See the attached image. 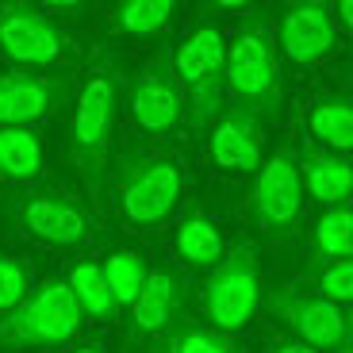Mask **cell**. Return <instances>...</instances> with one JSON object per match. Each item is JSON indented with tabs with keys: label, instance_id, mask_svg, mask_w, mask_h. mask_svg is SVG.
<instances>
[{
	"label": "cell",
	"instance_id": "ba28073f",
	"mask_svg": "<svg viewBox=\"0 0 353 353\" xmlns=\"http://www.w3.org/2000/svg\"><path fill=\"white\" fill-rule=\"evenodd\" d=\"M265 303H269L276 323L288 327L292 334L300 338V345H307V350L330 353V350L350 345V319L334 303L319 300V296H307L300 288H288V284L273 288L265 296Z\"/></svg>",
	"mask_w": 353,
	"mask_h": 353
},
{
	"label": "cell",
	"instance_id": "7a4b0ae2",
	"mask_svg": "<svg viewBox=\"0 0 353 353\" xmlns=\"http://www.w3.org/2000/svg\"><path fill=\"white\" fill-rule=\"evenodd\" d=\"M115 108H119V77L108 62H100L88 70L85 85H81L73 123H70V161L77 165L88 196H100V188H104Z\"/></svg>",
	"mask_w": 353,
	"mask_h": 353
},
{
	"label": "cell",
	"instance_id": "8992f818",
	"mask_svg": "<svg viewBox=\"0 0 353 353\" xmlns=\"http://www.w3.org/2000/svg\"><path fill=\"white\" fill-rule=\"evenodd\" d=\"M185 176L173 158L161 154H127L119 165V203L134 227H158L173 215Z\"/></svg>",
	"mask_w": 353,
	"mask_h": 353
},
{
	"label": "cell",
	"instance_id": "6da1fadb",
	"mask_svg": "<svg viewBox=\"0 0 353 353\" xmlns=\"http://www.w3.org/2000/svg\"><path fill=\"white\" fill-rule=\"evenodd\" d=\"M223 88H230L234 108L250 112L261 127L281 115V73H276L269 12H254L239 35L230 39L223 58Z\"/></svg>",
	"mask_w": 353,
	"mask_h": 353
},
{
	"label": "cell",
	"instance_id": "5bb4252c",
	"mask_svg": "<svg viewBox=\"0 0 353 353\" xmlns=\"http://www.w3.org/2000/svg\"><path fill=\"white\" fill-rule=\"evenodd\" d=\"M181 307H185V281L169 269H154L146 273V284L131 303V334H165L173 323H181Z\"/></svg>",
	"mask_w": 353,
	"mask_h": 353
},
{
	"label": "cell",
	"instance_id": "83f0119b",
	"mask_svg": "<svg viewBox=\"0 0 353 353\" xmlns=\"http://www.w3.org/2000/svg\"><path fill=\"white\" fill-rule=\"evenodd\" d=\"M273 353H315V350H307V345H300V342H281Z\"/></svg>",
	"mask_w": 353,
	"mask_h": 353
},
{
	"label": "cell",
	"instance_id": "4fadbf2b",
	"mask_svg": "<svg viewBox=\"0 0 353 353\" xmlns=\"http://www.w3.org/2000/svg\"><path fill=\"white\" fill-rule=\"evenodd\" d=\"M70 100V81L46 73H0V127H27Z\"/></svg>",
	"mask_w": 353,
	"mask_h": 353
},
{
	"label": "cell",
	"instance_id": "52a82bcc",
	"mask_svg": "<svg viewBox=\"0 0 353 353\" xmlns=\"http://www.w3.org/2000/svg\"><path fill=\"white\" fill-rule=\"evenodd\" d=\"M250 215L261 230L288 239L296 234V223L303 215V185L296 173V154L292 146H281L269 161L257 165V181L250 192Z\"/></svg>",
	"mask_w": 353,
	"mask_h": 353
},
{
	"label": "cell",
	"instance_id": "7402d4cb",
	"mask_svg": "<svg viewBox=\"0 0 353 353\" xmlns=\"http://www.w3.org/2000/svg\"><path fill=\"white\" fill-rule=\"evenodd\" d=\"M311 134L330 150L353 146V108L345 97H327L311 108Z\"/></svg>",
	"mask_w": 353,
	"mask_h": 353
},
{
	"label": "cell",
	"instance_id": "d6986e66",
	"mask_svg": "<svg viewBox=\"0 0 353 353\" xmlns=\"http://www.w3.org/2000/svg\"><path fill=\"white\" fill-rule=\"evenodd\" d=\"M65 284H70L81 315L104 319V323H112V319H115V300H112V292H108L104 273H100L97 261H77L70 269V281H65Z\"/></svg>",
	"mask_w": 353,
	"mask_h": 353
},
{
	"label": "cell",
	"instance_id": "4316f807",
	"mask_svg": "<svg viewBox=\"0 0 353 353\" xmlns=\"http://www.w3.org/2000/svg\"><path fill=\"white\" fill-rule=\"evenodd\" d=\"M330 16H338V23L350 27V23H353V4H350V0H338L334 8H330ZM338 23H334V27H338Z\"/></svg>",
	"mask_w": 353,
	"mask_h": 353
},
{
	"label": "cell",
	"instance_id": "44dd1931",
	"mask_svg": "<svg viewBox=\"0 0 353 353\" xmlns=\"http://www.w3.org/2000/svg\"><path fill=\"white\" fill-rule=\"evenodd\" d=\"M146 353H239V345L227 334L212 327H196V323H173Z\"/></svg>",
	"mask_w": 353,
	"mask_h": 353
},
{
	"label": "cell",
	"instance_id": "30bf717a",
	"mask_svg": "<svg viewBox=\"0 0 353 353\" xmlns=\"http://www.w3.org/2000/svg\"><path fill=\"white\" fill-rule=\"evenodd\" d=\"M65 50V35L43 8L0 4V54L16 65H50Z\"/></svg>",
	"mask_w": 353,
	"mask_h": 353
},
{
	"label": "cell",
	"instance_id": "603a6c76",
	"mask_svg": "<svg viewBox=\"0 0 353 353\" xmlns=\"http://www.w3.org/2000/svg\"><path fill=\"white\" fill-rule=\"evenodd\" d=\"M315 250L323 261H350L353 254V215L350 208H327L315 223Z\"/></svg>",
	"mask_w": 353,
	"mask_h": 353
},
{
	"label": "cell",
	"instance_id": "d4e9b609",
	"mask_svg": "<svg viewBox=\"0 0 353 353\" xmlns=\"http://www.w3.org/2000/svg\"><path fill=\"white\" fill-rule=\"evenodd\" d=\"M311 276H315V288H319L315 296L334 303V307H342L353 296V265L350 261H323L311 269Z\"/></svg>",
	"mask_w": 353,
	"mask_h": 353
},
{
	"label": "cell",
	"instance_id": "484cf974",
	"mask_svg": "<svg viewBox=\"0 0 353 353\" xmlns=\"http://www.w3.org/2000/svg\"><path fill=\"white\" fill-rule=\"evenodd\" d=\"M27 269L16 261V257H8L4 250H0V311H12L16 303L27 300Z\"/></svg>",
	"mask_w": 353,
	"mask_h": 353
},
{
	"label": "cell",
	"instance_id": "9c48e42d",
	"mask_svg": "<svg viewBox=\"0 0 353 353\" xmlns=\"http://www.w3.org/2000/svg\"><path fill=\"white\" fill-rule=\"evenodd\" d=\"M12 212L23 223L27 234L50 242V246L73 250V246H85L92 239V219H88V212L65 192H50V188L23 192L12 203Z\"/></svg>",
	"mask_w": 353,
	"mask_h": 353
},
{
	"label": "cell",
	"instance_id": "3957f363",
	"mask_svg": "<svg viewBox=\"0 0 353 353\" xmlns=\"http://www.w3.org/2000/svg\"><path fill=\"white\" fill-rule=\"evenodd\" d=\"M81 307L65 281H46L27 300L0 315V345L4 350H50L77 334Z\"/></svg>",
	"mask_w": 353,
	"mask_h": 353
},
{
	"label": "cell",
	"instance_id": "ffe728a7",
	"mask_svg": "<svg viewBox=\"0 0 353 353\" xmlns=\"http://www.w3.org/2000/svg\"><path fill=\"white\" fill-rule=\"evenodd\" d=\"M100 273H104V284L115 300V311H119V307H131L134 303V296L142 292L150 269H146L142 254H134V250H115V254H108V261L100 265Z\"/></svg>",
	"mask_w": 353,
	"mask_h": 353
},
{
	"label": "cell",
	"instance_id": "f1b7e54d",
	"mask_svg": "<svg viewBox=\"0 0 353 353\" xmlns=\"http://www.w3.org/2000/svg\"><path fill=\"white\" fill-rule=\"evenodd\" d=\"M65 353H104L100 345H73V350H65Z\"/></svg>",
	"mask_w": 353,
	"mask_h": 353
},
{
	"label": "cell",
	"instance_id": "277c9868",
	"mask_svg": "<svg viewBox=\"0 0 353 353\" xmlns=\"http://www.w3.org/2000/svg\"><path fill=\"white\" fill-rule=\"evenodd\" d=\"M223 58H227V43L215 23L196 27L185 43L173 54V77L185 92L188 119L196 131L212 127L223 112Z\"/></svg>",
	"mask_w": 353,
	"mask_h": 353
},
{
	"label": "cell",
	"instance_id": "ac0fdd59",
	"mask_svg": "<svg viewBox=\"0 0 353 353\" xmlns=\"http://www.w3.org/2000/svg\"><path fill=\"white\" fill-rule=\"evenodd\" d=\"M173 246H176V254H181V261L196 265V269H212L223 257V234H219V227L196 208V212H188L185 219H181Z\"/></svg>",
	"mask_w": 353,
	"mask_h": 353
},
{
	"label": "cell",
	"instance_id": "2e32d148",
	"mask_svg": "<svg viewBox=\"0 0 353 353\" xmlns=\"http://www.w3.org/2000/svg\"><path fill=\"white\" fill-rule=\"evenodd\" d=\"M296 173H300V185L315 196L323 208H342L345 196H350V165H345L338 154H319V150H303L296 158Z\"/></svg>",
	"mask_w": 353,
	"mask_h": 353
},
{
	"label": "cell",
	"instance_id": "cb8c5ba5",
	"mask_svg": "<svg viewBox=\"0 0 353 353\" xmlns=\"http://www.w3.org/2000/svg\"><path fill=\"white\" fill-rule=\"evenodd\" d=\"M173 12H176L173 0H123L115 8V23L123 27L127 35H158L173 19Z\"/></svg>",
	"mask_w": 353,
	"mask_h": 353
},
{
	"label": "cell",
	"instance_id": "e0dca14e",
	"mask_svg": "<svg viewBox=\"0 0 353 353\" xmlns=\"http://www.w3.org/2000/svg\"><path fill=\"white\" fill-rule=\"evenodd\" d=\"M43 173V142L31 127H0V181H35Z\"/></svg>",
	"mask_w": 353,
	"mask_h": 353
},
{
	"label": "cell",
	"instance_id": "7c38bea8",
	"mask_svg": "<svg viewBox=\"0 0 353 353\" xmlns=\"http://www.w3.org/2000/svg\"><path fill=\"white\" fill-rule=\"evenodd\" d=\"M131 115H134V123L146 134H154V139L169 134L181 123V115H185V92H181V85H176V77H173L169 54H158V58L134 77Z\"/></svg>",
	"mask_w": 353,
	"mask_h": 353
},
{
	"label": "cell",
	"instance_id": "8fae6325",
	"mask_svg": "<svg viewBox=\"0 0 353 353\" xmlns=\"http://www.w3.org/2000/svg\"><path fill=\"white\" fill-rule=\"evenodd\" d=\"M273 46L292 65H315L338 46V27L330 16V4L300 0L281 8V19L273 23Z\"/></svg>",
	"mask_w": 353,
	"mask_h": 353
},
{
	"label": "cell",
	"instance_id": "9a60e30c",
	"mask_svg": "<svg viewBox=\"0 0 353 353\" xmlns=\"http://www.w3.org/2000/svg\"><path fill=\"white\" fill-rule=\"evenodd\" d=\"M261 123L250 112L230 104L227 112H219L212 131V161L219 169H234V173H250L261 165Z\"/></svg>",
	"mask_w": 353,
	"mask_h": 353
},
{
	"label": "cell",
	"instance_id": "5b68a950",
	"mask_svg": "<svg viewBox=\"0 0 353 353\" xmlns=\"http://www.w3.org/2000/svg\"><path fill=\"white\" fill-rule=\"evenodd\" d=\"M257 303H261V269H257V254L250 242L230 246L212 265V276L203 284V315L212 319V330L219 334H234L254 319Z\"/></svg>",
	"mask_w": 353,
	"mask_h": 353
}]
</instances>
